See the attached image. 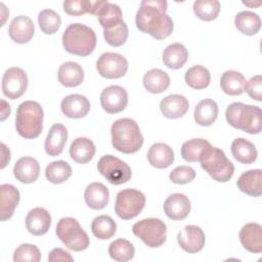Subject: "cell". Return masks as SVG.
Here are the masks:
<instances>
[{"mask_svg": "<svg viewBox=\"0 0 262 262\" xmlns=\"http://www.w3.org/2000/svg\"><path fill=\"white\" fill-rule=\"evenodd\" d=\"M168 3L163 0H143L135 17L136 27L157 40L169 37L173 32V20L166 13Z\"/></svg>", "mask_w": 262, "mask_h": 262, "instance_id": "1", "label": "cell"}, {"mask_svg": "<svg viewBox=\"0 0 262 262\" xmlns=\"http://www.w3.org/2000/svg\"><path fill=\"white\" fill-rule=\"evenodd\" d=\"M111 133L113 146L123 154H135L143 144V136L139 126L130 118L115 121L112 125Z\"/></svg>", "mask_w": 262, "mask_h": 262, "instance_id": "2", "label": "cell"}, {"mask_svg": "<svg viewBox=\"0 0 262 262\" xmlns=\"http://www.w3.org/2000/svg\"><path fill=\"white\" fill-rule=\"evenodd\" d=\"M43 108L37 101L21 102L15 115V128L18 135L26 139L37 138L43 129Z\"/></svg>", "mask_w": 262, "mask_h": 262, "instance_id": "3", "label": "cell"}, {"mask_svg": "<svg viewBox=\"0 0 262 262\" xmlns=\"http://www.w3.org/2000/svg\"><path fill=\"white\" fill-rule=\"evenodd\" d=\"M62 45L71 54L88 56L96 46V35L91 28L83 24H71L62 34Z\"/></svg>", "mask_w": 262, "mask_h": 262, "instance_id": "4", "label": "cell"}, {"mask_svg": "<svg viewBox=\"0 0 262 262\" xmlns=\"http://www.w3.org/2000/svg\"><path fill=\"white\" fill-rule=\"evenodd\" d=\"M262 112L259 106L233 102L229 104L225 112L227 123L238 130L249 134H259L261 132Z\"/></svg>", "mask_w": 262, "mask_h": 262, "instance_id": "5", "label": "cell"}, {"mask_svg": "<svg viewBox=\"0 0 262 262\" xmlns=\"http://www.w3.org/2000/svg\"><path fill=\"white\" fill-rule=\"evenodd\" d=\"M200 163L201 167L218 182H227L233 176V164L218 147L209 145L202 155Z\"/></svg>", "mask_w": 262, "mask_h": 262, "instance_id": "6", "label": "cell"}, {"mask_svg": "<svg viewBox=\"0 0 262 262\" xmlns=\"http://www.w3.org/2000/svg\"><path fill=\"white\" fill-rule=\"evenodd\" d=\"M56 235L71 251H84L89 246L88 234L82 229L77 219L72 217L61 218L56 225Z\"/></svg>", "mask_w": 262, "mask_h": 262, "instance_id": "7", "label": "cell"}, {"mask_svg": "<svg viewBox=\"0 0 262 262\" xmlns=\"http://www.w3.org/2000/svg\"><path fill=\"white\" fill-rule=\"evenodd\" d=\"M132 232L147 247L159 248L166 242L167 226L159 218H146L134 223Z\"/></svg>", "mask_w": 262, "mask_h": 262, "instance_id": "8", "label": "cell"}, {"mask_svg": "<svg viewBox=\"0 0 262 262\" xmlns=\"http://www.w3.org/2000/svg\"><path fill=\"white\" fill-rule=\"evenodd\" d=\"M145 195L133 188H126L118 192L115 204V212L123 220L136 217L145 206Z\"/></svg>", "mask_w": 262, "mask_h": 262, "instance_id": "9", "label": "cell"}, {"mask_svg": "<svg viewBox=\"0 0 262 262\" xmlns=\"http://www.w3.org/2000/svg\"><path fill=\"white\" fill-rule=\"evenodd\" d=\"M97 169L110 183L115 185L128 182L132 176V171L128 164L112 155L101 157L97 163Z\"/></svg>", "mask_w": 262, "mask_h": 262, "instance_id": "10", "label": "cell"}, {"mask_svg": "<svg viewBox=\"0 0 262 262\" xmlns=\"http://www.w3.org/2000/svg\"><path fill=\"white\" fill-rule=\"evenodd\" d=\"M96 70L103 78L119 79L126 75L128 71V61L119 53L104 52L96 61Z\"/></svg>", "mask_w": 262, "mask_h": 262, "instance_id": "11", "label": "cell"}, {"mask_svg": "<svg viewBox=\"0 0 262 262\" xmlns=\"http://www.w3.org/2000/svg\"><path fill=\"white\" fill-rule=\"evenodd\" d=\"M28 88V76L17 67L9 68L2 78V92L9 99L19 98Z\"/></svg>", "mask_w": 262, "mask_h": 262, "instance_id": "12", "label": "cell"}, {"mask_svg": "<svg viewBox=\"0 0 262 262\" xmlns=\"http://www.w3.org/2000/svg\"><path fill=\"white\" fill-rule=\"evenodd\" d=\"M100 104L108 114L120 113L128 104V93L121 86H108L100 93Z\"/></svg>", "mask_w": 262, "mask_h": 262, "instance_id": "13", "label": "cell"}, {"mask_svg": "<svg viewBox=\"0 0 262 262\" xmlns=\"http://www.w3.org/2000/svg\"><path fill=\"white\" fill-rule=\"evenodd\" d=\"M177 242L186 253H198L205 246L206 237L203 229L196 225H186L177 234Z\"/></svg>", "mask_w": 262, "mask_h": 262, "instance_id": "14", "label": "cell"}, {"mask_svg": "<svg viewBox=\"0 0 262 262\" xmlns=\"http://www.w3.org/2000/svg\"><path fill=\"white\" fill-rule=\"evenodd\" d=\"M35 26L33 20L27 15L15 16L9 25L8 34L12 41L18 44L28 43L34 36Z\"/></svg>", "mask_w": 262, "mask_h": 262, "instance_id": "15", "label": "cell"}, {"mask_svg": "<svg viewBox=\"0 0 262 262\" xmlns=\"http://www.w3.org/2000/svg\"><path fill=\"white\" fill-rule=\"evenodd\" d=\"M190 201L183 193L170 194L164 203V211L168 218L172 220H182L186 218L190 212Z\"/></svg>", "mask_w": 262, "mask_h": 262, "instance_id": "16", "label": "cell"}, {"mask_svg": "<svg viewBox=\"0 0 262 262\" xmlns=\"http://www.w3.org/2000/svg\"><path fill=\"white\" fill-rule=\"evenodd\" d=\"M60 108L66 117L71 119H80L89 113L90 102L84 95L70 94L61 100Z\"/></svg>", "mask_w": 262, "mask_h": 262, "instance_id": "17", "label": "cell"}, {"mask_svg": "<svg viewBox=\"0 0 262 262\" xmlns=\"http://www.w3.org/2000/svg\"><path fill=\"white\" fill-rule=\"evenodd\" d=\"M51 225L50 213L41 207L32 209L26 217V227L33 235L45 234Z\"/></svg>", "mask_w": 262, "mask_h": 262, "instance_id": "18", "label": "cell"}, {"mask_svg": "<svg viewBox=\"0 0 262 262\" xmlns=\"http://www.w3.org/2000/svg\"><path fill=\"white\" fill-rule=\"evenodd\" d=\"M20 194L18 189L12 184H2L0 186V219L6 221L10 219L19 203Z\"/></svg>", "mask_w": 262, "mask_h": 262, "instance_id": "19", "label": "cell"}, {"mask_svg": "<svg viewBox=\"0 0 262 262\" xmlns=\"http://www.w3.org/2000/svg\"><path fill=\"white\" fill-rule=\"evenodd\" d=\"M68 139V130L67 128L59 123L53 124L46 136L44 148L48 156L56 157L60 155L63 150V147Z\"/></svg>", "mask_w": 262, "mask_h": 262, "instance_id": "20", "label": "cell"}, {"mask_svg": "<svg viewBox=\"0 0 262 262\" xmlns=\"http://www.w3.org/2000/svg\"><path fill=\"white\" fill-rule=\"evenodd\" d=\"M189 108L188 100L180 94H171L163 98L160 102V110L164 117L168 119H178L183 117Z\"/></svg>", "mask_w": 262, "mask_h": 262, "instance_id": "21", "label": "cell"}, {"mask_svg": "<svg viewBox=\"0 0 262 262\" xmlns=\"http://www.w3.org/2000/svg\"><path fill=\"white\" fill-rule=\"evenodd\" d=\"M242 246L251 253L262 252V227L258 223H247L239 231Z\"/></svg>", "mask_w": 262, "mask_h": 262, "instance_id": "22", "label": "cell"}, {"mask_svg": "<svg viewBox=\"0 0 262 262\" xmlns=\"http://www.w3.org/2000/svg\"><path fill=\"white\" fill-rule=\"evenodd\" d=\"M40 174V165L34 158L23 157L16 161L13 167V175L19 182L33 183Z\"/></svg>", "mask_w": 262, "mask_h": 262, "instance_id": "23", "label": "cell"}, {"mask_svg": "<svg viewBox=\"0 0 262 262\" xmlns=\"http://www.w3.org/2000/svg\"><path fill=\"white\" fill-rule=\"evenodd\" d=\"M236 185L241 191L250 196H260L262 194V171L254 169L243 173L238 177Z\"/></svg>", "mask_w": 262, "mask_h": 262, "instance_id": "24", "label": "cell"}, {"mask_svg": "<svg viewBox=\"0 0 262 262\" xmlns=\"http://www.w3.org/2000/svg\"><path fill=\"white\" fill-rule=\"evenodd\" d=\"M149 164L158 169H166L174 162V151L166 143H154L147 151Z\"/></svg>", "mask_w": 262, "mask_h": 262, "instance_id": "25", "label": "cell"}, {"mask_svg": "<svg viewBox=\"0 0 262 262\" xmlns=\"http://www.w3.org/2000/svg\"><path fill=\"white\" fill-rule=\"evenodd\" d=\"M110 192L107 187L101 182H93L89 184L84 192L86 205L93 210H101L108 203Z\"/></svg>", "mask_w": 262, "mask_h": 262, "instance_id": "26", "label": "cell"}, {"mask_svg": "<svg viewBox=\"0 0 262 262\" xmlns=\"http://www.w3.org/2000/svg\"><path fill=\"white\" fill-rule=\"evenodd\" d=\"M58 82L64 87H76L82 84L84 80V71L82 67L74 61L63 62L57 73Z\"/></svg>", "mask_w": 262, "mask_h": 262, "instance_id": "27", "label": "cell"}, {"mask_svg": "<svg viewBox=\"0 0 262 262\" xmlns=\"http://www.w3.org/2000/svg\"><path fill=\"white\" fill-rule=\"evenodd\" d=\"M188 58V51L181 43H172L168 45L162 54L164 64L172 70H178L184 66Z\"/></svg>", "mask_w": 262, "mask_h": 262, "instance_id": "28", "label": "cell"}, {"mask_svg": "<svg viewBox=\"0 0 262 262\" xmlns=\"http://www.w3.org/2000/svg\"><path fill=\"white\" fill-rule=\"evenodd\" d=\"M95 150L92 140L87 137H78L71 143L70 156L76 163L86 164L93 159Z\"/></svg>", "mask_w": 262, "mask_h": 262, "instance_id": "29", "label": "cell"}, {"mask_svg": "<svg viewBox=\"0 0 262 262\" xmlns=\"http://www.w3.org/2000/svg\"><path fill=\"white\" fill-rule=\"evenodd\" d=\"M230 150L233 158L242 164L250 165L257 160L258 152L256 146L254 143L243 137L235 138L232 141Z\"/></svg>", "mask_w": 262, "mask_h": 262, "instance_id": "30", "label": "cell"}, {"mask_svg": "<svg viewBox=\"0 0 262 262\" xmlns=\"http://www.w3.org/2000/svg\"><path fill=\"white\" fill-rule=\"evenodd\" d=\"M142 82L148 92L158 94L167 90L170 85V77L160 69H151L145 73Z\"/></svg>", "mask_w": 262, "mask_h": 262, "instance_id": "31", "label": "cell"}, {"mask_svg": "<svg viewBox=\"0 0 262 262\" xmlns=\"http://www.w3.org/2000/svg\"><path fill=\"white\" fill-rule=\"evenodd\" d=\"M246 82L247 80L242 73L232 70L224 72L220 78L221 89L231 96L241 95L245 91Z\"/></svg>", "mask_w": 262, "mask_h": 262, "instance_id": "32", "label": "cell"}, {"mask_svg": "<svg viewBox=\"0 0 262 262\" xmlns=\"http://www.w3.org/2000/svg\"><path fill=\"white\" fill-rule=\"evenodd\" d=\"M97 17L103 30L114 29L124 21L121 8L117 4L108 1H106L98 10Z\"/></svg>", "mask_w": 262, "mask_h": 262, "instance_id": "33", "label": "cell"}, {"mask_svg": "<svg viewBox=\"0 0 262 262\" xmlns=\"http://www.w3.org/2000/svg\"><path fill=\"white\" fill-rule=\"evenodd\" d=\"M218 117V105L213 99L207 98L201 100L193 113V118L196 124L201 126H210L215 123Z\"/></svg>", "mask_w": 262, "mask_h": 262, "instance_id": "34", "label": "cell"}, {"mask_svg": "<svg viewBox=\"0 0 262 262\" xmlns=\"http://www.w3.org/2000/svg\"><path fill=\"white\" fill-rule=\"evenodd\" d=\"M235 28L247 36L256 35L261 28L260 16L253 11H241L234 18Z\"/></svg>", "mask_w": 262, "mask_h": 262, "instance_id": "35", "label": "cell"}, {"mask_svg": "<svg viewBox=\"0 0 262 262\" xmlns=\"http://www.w3.org/2000/svg\"><path fill=\"white\" fill-rule=\"evenodd\" d=\"M211 145V143L204 138H192L181 145V157L184 161L189 163L200 162L205 149Z\"/></svg>", "mask_w": 262, "mask_h": 262, "instance_id": "36", "label": "cell"}, {"mask_svg": "<svg viewBox=\"0 0 262 262\" xmlns=\"http://www.w3.org/2000/svg\"><path fill=\"white\" fill-rule=\"evenodd\" d=\"M184 80L189 87L200 90L209 86L211 81V75L207 68L195 64L186 71Z\"/></svg>", "mask_w": 262, "mask_h": 262, "instance_id": "37", "label": "cell"}, {"mask_svg": "<svg viewBox=\"0 0 262 262\" xmlns=\"http://www.w3.org/2000/svg\"><path fill=\"white\" fill-rule=\"evenodd\" d=\"M91 231L98 239H108L115 235L117 224L112 217L100 215L93 219L91 223Z\"/></svg>", "mask_w": 262, "mask_h": 262, "instance_id": "38", "label": "cell"}, {"mask_svg": "<svg viewBox=\"0 0 262 262\" xmlns=\"http://www.w3.org/2000/svg\"><path fill=\"white\" fill-rule=\"evenodd\" d=\"M72 175V168L66 161L59 160L51 162L45 169L47 180L54 184H59L67 181Z\"/></svg>", "mask_w": 262, "mask_h": 262, "instance_id": "39", "label": "cell"}, {"mask_svg": "<svg viewBox=\"0 0 262 262\" xmlns=\"http://www.w3.org/2000/svg\"><path fill=\"white\" fill-rule=\"evenodd\" d=\"M193 12L202 20H214L220 12V2L217 0H196L193 3Z\"/></svg>", "mask_w": 262, "mask_h": 262, "instance_id": "40", "label": "cell"}, {"mask_svg": "<svg viewBox=\"0 0 262 262\" xmlns=\"http://www.w3.org/2000/svg\"><path fill=\"white\" fill-rule=\"evenodd\" d=\"M108 254L116 261L126 262L134 257L135 249L129 241L125 238H118L111 243L108 247Z\"/></svg>", "mask_w": 262, "mask_h": 262, "instance_id": "41", "label": "cell"}, {"mask_svg": "<svg viewBox=\"0 0 262 262\" xmlns=\"http://www.w3.org/2000/svg\"><path fill=\"white\" fill-rule=\"evenodd\" d=\"M38 24L41 31L46 35H52L57 32L61 25V18L58 13L52 9H43L38 15Z\"/></svg>", "mask_w": 262, "mask_h": 262, "instance_id": "42", "label": "cell"}, {"mask_svg": "<svg viewBox=\"0 0 262 262\" xmlns=\"http://www.w3.org/2000/svg\"><path fill=\"white\" fill-rule=\"evenodd\" d=\"M128 35H129L128 27L125 21H123L122 24H120L114 29L103 30V36L106 43L114 47H119L125 44V42L127 41Z\"/></svg>", "mask_w": 262, "mask_h": 262, "instance_id": "43", "label": "cell"}, {"mask_svg": "<svg viewBox=\"0 0 262 262\" xmlns=\"http://www.w3.org/2000/svg\"><path fill=\"white\" fill-rule=\"evenodd\" d=\"M41 260V253L37 246L32 244H23L18 246L13 253L14 262H39Z\"/></svg>", "mask_w": 262, "mask_h": 262, "instance_id": "44", "label": "cell"}, {"mask_svg": "<svg viewBox=\"0 0 262 262\" xmlns=\"http://www.w3.org/2000/svg\"><path fill=\"white\" fill-rule=\"evenodd\" d=\"M169 178L175 184H185L195 178V171L189 166H178L170 172Z\"/></svg>", "mask_w": 262, "mask_h": 262, "instance_id": "45", "label": "cell"}, {"mask_svg": "<svg viewBox=\"0 0 262 262\" xmlns=\"http://www.w3.org/2000/svg\"><path fill=\"white\" fill-rule=\"evenodd\" d=\"M90 6L91 0H68L63 2V10L73 16L89 13Z\"/></svg>", "mask_w": 262, "mask_h": 262, "instance_id": "46", "label": "cell"}, {"mask_svg": "<svg viewBox=\"0 0 262 262\" xmlns=\"http://www.w3.org/2000/svg\"><path fill=\"white\" fill-rule=\"evenodd\" d=\"M245 91L254 100H262V77L261 75H256L246 82Z\"/></svg>", "mask_w": 262, "mask_h": 262, "instance_id": "47", "label": "cell"}, {"mask_svg": "<svg viewBox=\"0 0 262 262\" xmlns=\"http://www.w3.org/2000/svg\"><path fill=\"white\" fill-rule=\"evenodd\" d=\"M48 261L55 262V261H74L72 255L61 248L53 249L48 255Z\"/></svg>", "mask_w": 262, "mask_h": 262, "instance_id": "48", "label": "cell"}, {"mask_svg": "<svg viewBox=\"0 0 262 262\" xmlns=\"http://www.w3.org/2000/svg\"><path fill=\"white\" fill-rule=\"evenodd\" d=\"M1 169H4L10 161V150L4 143H1Z\"/></svg>", "mask_w": 262, "mask_h": 262, "instance_id": "49", "label": "cell"}, {"mask_svg": "<svg viewBox=\"0 0 262 262\" xmlns=\"http://www.w3.org/2000/svg\"><path fill=\"white\" fill-rule=\"evenodd\" d=\"M9 115H10V105L4 99H1V121H4Z\"/></svg>", "mask_w": 262, "mask_h": 262, "instance_id": "50", "label": "cell"}]
</instances>
